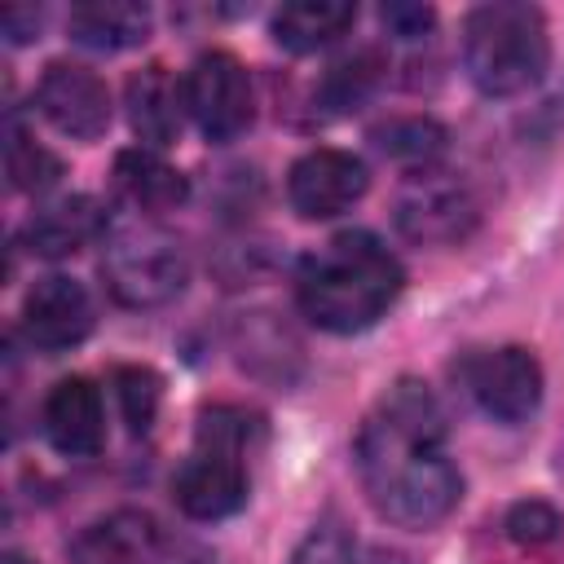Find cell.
Segmentation results:
<instances>
[{"instance_id":"5","label":"cell","mask_w":564,"mask_h":564,"mask_svg":"<svg viewBox=\"0 0 564 564\" xmlns=\"http://www.w3.org/2000/svg\"><path fill=\"white\" fill-rule=\"evenodd\" d=\"M70 564H216V555L150 511H110L70 538Z\"/></svg>"},{"instance_id":"16","label":"cell","mask_w":564,"mask_h":564,"mask_svg":"<svg viewBox=\"0 0 564 564\" xmlns=\"http://www.w3.org/2000/svg\"><path fill=\"white\" fill-rule=\"evenodd\" d=\"M115 185L119 194L141 212V216H159V212H172L189 198V181L159 154V150H123L115 159Z\"/></svg>"},{"instance_id":"24","label":"cell","mask_w":564,"mask_h":564,"mask_svg":"<svg viewBox=\"0 0 564 564\" xmlns=\"http://www.w3.org/2000/svg\"><path fill=\"white\" fill-rule=\"evenodd\" d=\"M286 564H357L352 533H348L335 516H326V520H317V524L300 538V546L291 551Z\"/></svg>"},{"instance_id":"6","label":"cell","mask_w":564,"mask_h":564,"mask_svg":"<svg viewBox=\"0 0 564 564\" xmlns=\"http://www.w3.org/2000/svg\"><path fill=\"white\" fill-rule=\"evenodd\" d=\"M454 379L476 401V410L498 423H524L542 401V366L520 344L467 348L454 361Z\"/></svg>"},{"instance_id":"14","label":"cell","mask_w":564,"mask_h":564,"mask_svg":"<svg viewBox=\"0 0 564 564\" xmlns=\"http://www.w3.org/2000/svg\"><path fill=\"white\" fill-rule=\"evenodd\" d=\"M110 234V216L106 207L93 198V194H66V198H53L44 207H35L22 225V247L31 256H44V260H62V256H75L79 247L97 242Z\"/></svg>"},{"instance_id":"7","label":"cell","mask_w":564,"mask_h":564,"mask_svg":"<svg viewBox=\"0 0 564 564\" xmlns=\"http://www.w3.org/2000/svg\"><path fill=\"white\" fill-rule=\"evenodd\" d=\"M181 88H185V115L194 119V128L207 141H234L251 128V115H256L251 75L234 53H225V48L198 53L189 62Z\"/></svg>"},{"instance_id":"1","label":"cell","mask_w":564,"mask_h":564,"mask_svg":"<svg viewBox=\"0 0 564 564\" xmlns=\"http://www.w3.org/2000/svg\"><path fill=\"white\" fill-rule=\"evenodd\" d=\"M352 454L375 511L401 529H432L463 498V476L445 454V410L419 379H397L375 401Z\"/></svg>"},{"instance_id":"17","label":"cell","mask_w":564,"mask_h":564,"mask_svg":"<svg viewBox=\"0 0 564 564\" xmlns=\"http://www.w3.org/2000/svg\"><path fill=\"white\" fill-rule=\"evenodd\" d=\"M66 31L84 48L119 53L150 35V9L137 0H79L66 13Z\"/></svg>"},{"instance_id":"29","label":"cell","mask_w":564,"mask_h":564,"mask_svg":"<svg viewBox=\"0 0 564 564\" xmlns=\"http://www.w3.org/2000/svg\"><path fill=\"white\" fill-rule=\"evenodd\" d=\"M4 564H26V560H22L18 551H9V555H4Z\"/></svg>"},{"instance_id":"21","label":"cell","mask_w":564,"mask_h":564,"mask_svg":"<svg viewBox=\"0 0 564 564\" xmlns=\"http://www.w3.org/2000/svg\"><path fill=\"white\" fill-rule=\"evenodd\" d=\"M4 172H9L13 189L40 194V189L57 185L62 159H57L48 145H40L35 137H26L18 123H9V132H4Z\"/></svg>"},{"instance_id":"3","label":"cell","mask_w":564,"mask_h":564,"mask_svg":"<svg viewBox=\"0 0 564 564\" xmlns=\"http://www.w3.org/2000/svg\"><path fill=\"white\" fill-rule=\"evenodd\" d=\"M551 66V31L538 4L489 0L463 22V70L485 97H520Z\"/></svg>"},{"instance_id":"10","label":"cell","mask_w":564,"mask_h":564,"mask_svg":"<svg viewBox=\"0 0 564 564\" xmlns=\"http://www.w3.org/2000/svg\"><path fill=\"white\" fill-rule=\"evenodd\" d=\"M93 330V300L84 291V282L53 273L40 278L26 300H22V335L31 348L40 352H66L75 344H84Z\"/></svg>"},{"instance_id":"12","label":"cell","mask_w":564,"mask_h":564,"mask_svg":"<svg viewBox=\"0 0 564 564\" xmlns=\"http://www.w3.org/2000/svg\"><path fill=\"white\" fill-rule=\"evenodd\" d=\"M172 498L189 520H225L247 502V467L242 458L194 449L172 476Z\"/></svg>"},{"instance_id":"25","label":"cell","mask_w":564,"mask_h":564,"mask_svg":"<svg viewBox=\"0 0 564 564\" xmlns=\"http://www.w3.org/2000/svg\"><path fill=\"white\" fill-rule=\"evenodd\" d=\"M502 529H507V538L520 542V546H546V542L560 538L564 520H560V511H555L551 502L524 498V502H516V507L507 511V524H502Z\"/></svg>"},{"instance_id":"9","label":"cell","mask_w":564,"mask_h":564,"mask_svg":"<svg viewBox=\"0 0 564 564\" xmlns=\"http://www.w3.org/2000/svg\"><path fill=\"white\" fill-rule=\"evenodd\" d=\"M35 101L44 119L75 141H93L110 128V88L97 70L79 62H48L40 75Z\"/></svg>"},{"instance_id":"18","label":"cell","mask_w":564,"mask_h":564,"mask_svg":"<svg viewBox=\"0 0 564 564\" xmlns=\"http://www.w3.org/2000/svg\"><path fill=\"white\" fill-rule=\"evenodd\" d=\"M352 22H357V4L348 0H291L269 18V35L286 53H317L330 40H339Z\"/></svg>"},{"instance_id":"20","label":"cell","mask_w":564,"mask_h":564,"mask_svg":"<svg viewBox=\"0 0 564 564\" xmlns=\"http://www.w3.org/2000/svg\"><path fill=\"white\" fill-rule=\"evenodd\" d=\"M379 75H383L379 53L361 48V53H352V57L335 62V66L322 75L317 101H322L330 115H348V110H357V106L379 88Z\"/></svg>"},{"instance_id":"8","label":"cell","mask_w":564,"mask_h":564,"mask_svg":"<svg viewBox=\"0 0 564 564\" xmlns=\"http://www.w3.org/2000/svg\"><path fill=\"white\" fill-rule=\"evenodd\" d=\"M366 185H370L366 163L352 150L317 145L295 159V167L286 176V198L304 220H330V216L348 212L366 194Z\"/></svg>"},{"instance_id":"28","label":"cell","mask_w":564,"mask_h":564,"mask_svg":"<svg viewBox=\"0 0 564 564\" xmlns=\"http://www.w3.org/2000/svg\"><path fill=\"white\" fill-rule=\"evenodd\" d=\"M357 564H405V560H401L397 551H383V546H375V551H366Z\"/></svg>"},{"instance_id":"15","label":"cell","mask_w":564,"mask_h":564,"mask_svg":"<svg viewBox=\"0 0 564 564\" xmlns=\"http://www.w3.org/2000/svg\"><path fill=\"white\" fill-rule=\"evenodd\" d=\"M123 106H128V123L145 150H167L181 137L185 88L167 75V66H159V62L141 66L123 88Z\"/></svg>"},{"instance_id":"11","label":"cell","mask_w":564,"mask_h":564,"mask_svg":"<svg viewBox=\"0 0 564 564\" xmlns=\"http://www.w3.org/2000/svg\"><path fill=\"white\" fill-rule=\"evenodd\" d=\"M471 220H476V203H471L467 185L449 181L436 167L419 172V181L410 185V194L397 207V225L414 242H454L471 229Z\"/></svg>"},{"instance_id":"22","label":"cell","mask_w":564,"mask_h":564,"mask_svg":"<svg viewBox=\"0 0 564 564\" xmlns=\"http://www.w3.org/2000/svg\"><path fill=\"white\" fill-rule=\"evenodd\" d=\"M260 436H264L260 414H251L242 405H212L198 414V449L242 458Z\"/></svg>"},{"instance_id":"13","label":"cell","mask_w":564,"mask_h":564,"mask_svg":"<svg viewBox=\"0 0 564 564\" xmlns=\"http://www.w3.org/2000/svg\"><path fill=\"white\" fill-rule=\"evenodd\" d=\"M44 436L66 458H93L106 445V405L93 379L70 375L57 379L44 397Z\"/></svg>"},{"instance_id":"26","label":"cell","mask_w":564,"mask_h":564,"mask_svg":"<svg viewBox=\"0 0 564 564\" xmlns=\"http://www.w3.org/2000/svg\"><path fill=\"white\" fill-rule=\"evenodd\" d=\"M379 22L392 40H423L436 26V9L432 4H414V0H392L379 9Z\"/></svg>"},{"instance_id":"19","label":"cell","mask_w":564,"mask_h":564,"mask_svg":"<svg viewBox=\"0 0 564 564\" xmlns=\"http://www.w3.org/2000/svg\"><path fill=\"white\" fill-rule=\"evenodd\" d=\"M370 141H375V150L383 159H392V163H401V167H410L419 176V172L436 167V159L445 154L449 132L427 115H392L388 123H379L370 132Z\"/></svg>"},{"instance_id":"23","label":"cell","mask_w":564,"mask_h":564,"mask_svg":"<svg viewBox=\"0 0 564 564\" xmlns=\"http://www.w3.org/2000/svg\"><path fill=\"white\" fill-rule=\"evenodd\" d=\"M110 383H115V401H119V414H123L128 432L132 436L150 432L154 427V414H159V397H163L159 375L150 366H119L110 375Z\"/></svg>"},{"instance_id":"2","label":"cell","mask_w":564,"mask_h":564,"mask_svg":"<svg viewBox=\"0 0 564 564\" xmlns=\"http://www.w3.org/2000/svg\"><path fill=\"white\" fill-rule=\"evenodd\" d=\"M405 269L397 251L370 229H344L295 269L300 313L330 335H357L375 326L401 295Z\"/></svg>"},{"instance_id":"27","label":"cell","mask_w":564,"mask_h":564,"mask_svg":"<svg viewBox=\"0 0 564 564\" xmlns=\"http://www.w3.org/2000/svg\"><path fill=\"white\" fill-rule=\"evenodd\" d=\"M40 26H44V13L40 9H4L0 13V31L13 40V44H26V40H35L40 35Z\"/></svg>"},{"instance_id":"4","label":"cell","mask_w":564,"mask_h":564,"mask_svg":"<svg viewBox=\"0 0 564 564\" xmlns=\"http://www.w3.org/2000/svg\"><path fill=\"white\" fill-rule=\"evenodd\" d=\"M101 278L106 291L128 308H159L185 291L189 264L181 242L154 220L110 225L101 242Z\"/></svg>"}]
</instances>
